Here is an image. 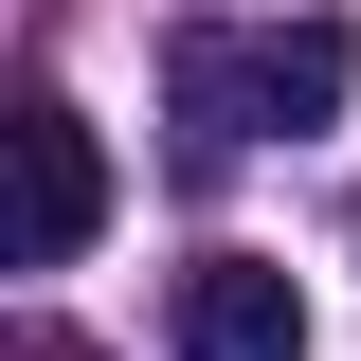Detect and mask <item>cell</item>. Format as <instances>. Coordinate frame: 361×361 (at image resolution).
<instances>
[{
	"label": "cell",
	"mask_w": 361,
	"mask_h": 361,
	"mask_svg": "<svg viewBox=\"0 0 361 361\" xmlns=\"http://www.w3.org/2000/svg\"><path fill=\"white\" fill-rule=\"evenodd\" d=\"M343 90H361L343 18H180L163 37V109H180L199 163H235V145H271V127H343Z\"/></svg>",
	"instance_id": "1"
},
{
	"label": "cell",
	"mask_w": 361,
	"mask_h": 361,
	"mask_svg": "<svg viewBox=\"0 0 361 361\" xmlns=\"http://www.w3.org/2000/svg\"><path fill=\"white\" fill-rule=\"evenodd\" d=\"M0 163H18V217H0V271H73L90 217H109V145H90V109L54 73H18V109H0Z\"/></svg>",
	"instance_id": "2"
},
{
	"label": "cell",
	"mask_w": 361,
	"mask_h": 361,
	"mask_svg": "<svg viewBox=\"0 0 361 361\" xmlns=\"http://www.w3.org/2000/svg\"><path fill=\"white\" fill-rule=\"evenodd\" d=\"M163 343L180 361H307V289H289L271 253H199L163 289Z\"/></svg>",
	"instance_id": "3"
},
{
	"label": "cell",
	"mask_w": 361,
	"mask_h": 361,
	"mask_svg": "<svg viewBox=\"0 0 361 361\" xmlns=\"http://www.w3.org/2000/svg\"><path fill=\"white\" fill-rule=\"evenodd\" d=\"M0 361H109V343H73V325H18V343H0Z\"/></svg>",
	"instance_id": "4"
}]
</instances>
